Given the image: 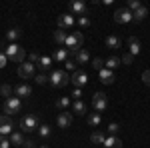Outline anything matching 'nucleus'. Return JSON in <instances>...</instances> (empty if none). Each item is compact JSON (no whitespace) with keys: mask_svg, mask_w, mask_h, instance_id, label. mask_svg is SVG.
Masks as SVG:
<instances>
[{"mask_svg":"<svg viewBox=\"0 0 150 148\" xmlns=\"http://www.w3.org/2000/svg\"><path fill=\"white\" fill-rule=\"evenodd\" d=\"M4 54H6V58H8V60L16 62V64H22V62H24V56H26L24 48H20L16 42H14V44H6V48H4Z\"/></svg>","mask_w":150,"mask_h":148,"instance_id":"1","label":"nucleus"},{"mask_svg":"<svg viewBox=\"0 0 150 148\" xmlns=\"http://www.w3.org/2000/svg\"><path fill=\"white\" fill-rule=\"evenodd\" d=\"M48 82L54 86V88H64L66 84L70 82V74L66 72V70H52L50 72V78H48Z\"/></svg>","mask_w":150,"mask_h":148,"instance_id":"2","label":"nucleus"},{"mask_svg":"<svg viewBox=\"0 0 150 148\" xmlns=\"http://www.w3.org/2000/svg\"><path fill=\"white\" fill-rule=\"evenodd\" d=\"M82 42H84V36H82V32H70L68 38H66V42H64V46H66V50L68 52H78L80 50Z\"/></svg>","mask_w":150,"mask_h":148,"instance_id":"3","label":"nucleus"},{"mask_svg":"<svg viewBox=\"0 0 150 148\" xmlns=\"http://www.w3.org/2000/svg\"><path fill=\"white\" fill-rule=\"evenodd\" d=\"M20 110H22V102H20V98L10 96V98L4 100V116H14V114L20 112Z\"/></svg>","mask_w":150,"mask_h":148,"instance_id":"4","label":"nucleus"},{"mask_svg":"<svg viewBox=\"0 0 150 148\" xmlns=\"http://www.w3.org/2000/svg\"><path fill=\"white\" fill-rule=\"evenodd\" d=\"M38 126H40V118H38L36 114H26V116L22 118V122H20L22 132H32V130H38Z\"/></svg>","mask_w":150,"mask_h":148,"instance_id":"5","label":"nucleus"},{"mask_svg":"<svg viewBox=\"0 0 150 148\" xmlns=\"http://www.w3.org/2000/svg\"><path fill=\"white\" fill-rule=\"evenodd\" d=\"M70 82H72L76 88H82V86H86V82H88V74H86L82 68H76L72 74H70Z\"/></svg>","mask_w":150,"mask_h":148,"instance_id":"6","label":"nucleus"},{"mask_svg":"<svg viewBox=\"0 0 150 148\" xmlns=\"http://www.w3.org/2000/svg\"><path fill=\"white\" fill-rule=\"evenodd\" d=\"M92 106H94V110H96L98 114L106 110V106H108V98H106V94H104V92H94Z\"/></svg>","mask_w":150,"mask_h":148,"instance_id":"7","label":"nucleus"},{"mask_svg":"<svg viewBox=\"0 0 150 148\" xmlns=\"http://www.w3.org/2000/svg\"><path fill=\"white\" fill-rule=\"evenodd\" d=\"M132 20H134V16H132V12L128 10L126 6L118 8L114 12V22H118V24H128V22H132Z\"/></svg>","mask_w":150,"mask_h":148,"instance_id":"8","label":"nucleus"},{"mask_svg":"<svg viewBox=\"0 0 150 148\" xmlns=\"http://www.w3.org/2000/svg\"><path fill=\"white\" fill-rule=\"evenodd\" d=\"M18 76L20 78H32L36 72V64H32V62H22V64H18Z\"/></svg>","mask_w":150,"mask_h":148,"instance_id":"9","label":"nucleus"},{"mask_svg":"<svg viewBox=\"0 0 150 148\" xmlns=\"http://www.w3.org/2000/svg\"><path fill=\"white\" fill-rule=\"evenodd\" d=\"M14 132V122L10 116H0V136H10Z\"/></svg>","mask_w":150,"mask_h":148,"instance_id":"10","label":"nucleus"},{"mask_svg":"<svg viewBox=\"0 0 150 148\" xmlns=\"http://www.w3.org/2000/svg\"><path fill=\"white\" fill-rule=\"evenodd\" d=\"M70 14L72 16H86V4L82 2V0H74V2H70Z\"/></svg>","mask_w":150,"mask_h":148,"instance_id":"11","label":"nucleus"},{"mask_svg":"<svg viewBox=\"0 0 150 148\" xmlns=\"http://www.w3.org/2000/svg\"><path fill=\"white\" fill-rule=\"evenodd\" d=\"M56 22H58V28H60V30H66V28H70V26H74L76 18H74V16L68 12V14H60Z\"/></svg>","mask_w":150,"mask_h":148,"instance_id":"12","label":"nucleus"},{"mask_svg":"<svg viewBox=\"0 0 150 148\" xmlns=\"http://www.w3.org/2000/svg\"><path fill=\"white\" fill-rule=\"evenodd\" d=\"M14 94H16V98H30L32 96V88L26 82H22V84H16L14 86Z\"/></svg>","mask_w":150,"mask_h":148,"instance_id":"13","label":"nucleus"},{"mask_svg":"<svg viewBox=\"0 0 150 148\" xmlns=\"http://www.w3.org/2000/svg\"><path fill=\"white\" fill-rule=\"evenodd\" d=\"M98 80H100L102 84H112L116 78H114V72H112V70L102 68V70H98Z\"/></svg>","mask_w":150,"mask_h":148,"instance_id":"14","label":"nucleus"},{"mask_svg":"<svg viewBox=\"0 0 150 148\" xmlns=\"http://www.w3.org/2000/svg\"><path fill=\"white\" fill-rule=\"evenodd\" d=\"M140 40L136 38V36H132V38H128V54H132V56H136V54H140Z\"/></svg>","mask_w":150,"mask_h":148,"instance_id":"15","label":"nucleus"},{"mask_svg":"<svg viewBox=\"0 0 150 148\" xmlns=\"http://www.w3.org/2000/svg\"><path fill=\"white\" fill-rule=\"evenodd\" d=\"M56 124L60 126V128H68L70 124H72V114L70 112H60L56 118Z\"/></svg>","mask_w":150,"mask_h":148,"instance_id":"16","label":"nucleus"},{"mask_svg":"<svg viewBox=\"0 0 150 148\" xmlns=\"http://www.w3.org/2000/svg\"><path fill=\"white\" fill-rule=\"evenodd\" d=\"M68 56H70V52L62 46V48H56L54 50V54H52V60H56V62H66L68 60Z\"/></svg>","mask_w":150,"mask_h":148,"instance_id":"17","label":"nucleus"},{"mask_svg":"<svg viewBox=\"0 0 150 148\" xmlns=\"http://www.w3.org/2000/svg\"><path fill=\"white\" fill-rule=\"evenodd\" d=\"M90 60V54H88V50H84V48H80L76 54H74V62L76 64H86Z\"/></svg>","mask_w":150,"mask_h":148,"instance_id":"18","label":"nucleus"},{"mask_svg":"<svg viewBox=\"0 0 150 148\" xmlns=\"http://www.w3.org/2000/svg\"><path fill=\"white\" fill-rule=\"evenodd\" d=\"M52 66V56H44V54H40V60H38V68L42 70V72H48Z\"/></svg>","mask_w":150,"mask_h":148,"instance_id":"19","label":"nucleus"},{"mask_svg":"<svg viewBox=\"0 0 150 148\" xmlns=\"http://www.w3.org/2000/svg\"><path fill=\"white\" fill-rule=\"evenodd\" d=\"M120 44H122V40H120L118 36H108V38H106V48H110V50L120 48Z\"/></svg>","mask_w":150,"mask_h":148,"instance_id":"20","label":"nucleus"},{"mask_svg":"<svg viewBox=\"0 0 150 148\" xmlns=\"http://www.w3.org/2000/svg\"><path fill=\"white\" fill-rule=\"evenodd\" d=\"M104 148H122V142H120V138L110 136L104 140Z\"/></svg>","mask_w":150,"mask_h":148,"instance_id":"21","label":"nucleus"},{"mask_svg":"<svg viewBox=\"0 0 150 148\" xmlns=\"http://www.w3.org/2000/svg\"><path fill=\"white\" fill-rule=\"evenodd\" d=\"M132 16H134V20H136V22H142V20L148 16V8H146V6H140L136 12H132Z\"/></svg>","mask_w":150,"mask_h":148,"instance_id":"22","label":"nucleus"},{"mask_svg":"<svg viewBox=\"0 0 150 148\" xmlns=\"http://www.w3.org/2000/svg\"><path fill=\"white\" fill-rule=\"evenodd\" d=\"M120 66V58L118 56H110L108 60H104V68H108V70H114Z\"/></svg>","mask_w":150,"mask_h":148,"instance_id":"23","label":"nucleus"},{"mask_svg":"<svg viewBox=\"0 0 150 148\" xmlns=\"http://www.w3.org/2000/svg\"><path fill=\"white\" fill-rule=\"evenodd\" d=\"M20 34H22V32H20L18 28H10V30H6V38H4V40H10L12 44H14V42L20 38Z\"/></svg>","mask_w":150,"mask_h":148,"instance_id":"24","label":"nucleus"},{"mask_svg":"<svg viewBox=\"0 0 150 148\" xmlns=\"http://www.w3.org/2000/svg\"><path fill=\"white\" fill-rule=\"evenodd\" d=\"M86 122L90 126H98L100 122H102V114H98V112H90L88 114V118H86Z\"/></svg>","mask_w":150,"mask_h":148,"instance_id":"25","label":"nucleus"},{"mask_svg":"<svg viewBox=\"0 0 150 148\" xmlns=\"http://www.w3.org/2000/svg\"><path fill=\"white\" fill-rule=\"evenodd\" d=\"M10 144H14V146H22L24 144V134L22 132H12L10 134Z\"/></svg>","mask_w":150,"mask_h":148,"instance_id":"26","label":"nucleus"},{"mask_svg":"<svg viewBox=\"0 0 150 148\" xmlns=\"http://www.w3.org/2000/svg\"><path fill=\"white\" fill-rule=\"evenodd\" d=\"M72 112L74 114H86V104L82 100H74L72 102Z\"/></svg>","mask_w":150,"mask_h":148,"instance_id":"27","label":"nucleus"},{"mask_svg":"<svg viewBox=\"0 0 150 148\" xmlns=\"http://www.w3.org/2000/svg\"><path fill=\"white\" fill-rule=\"evenodd\" d=\"M66 38H68V34H66L64 30H60V28H58L56 32H54V42H56V44L64 46V42H66Z\"/></svg>","mask_w":150,"mask_h":148,"instance_id":"28","label":"nucleus"},{"mask_svg":"<svg viewBox=\"0 0 150 148\" xmlns=\"http://www.w3.org/2000/svg\"><path fill=\"white\" fill-rule=\"evenodd\" d=\"M70 106V96H60L56 100V108H60V110H66Z\"/></svg>","mask_w":150,"mask_h":148,"instance_id":"29","label":"nucleus"},{"mask_svg":"<svg viewBox=\"0 0 150 148\" xmlns=\"http://www.w3.org/2000/svg\"><path fill=\"white\" fill-rule=\"evenodd\" d=\"M90 140H92L94 144H104L106 136H104L102 132H92V134H90Z\"/></svg>","mask_w":150,"mask_h":148,"instance_id":"30","label":"nucleus"},{"mask_svg":"<svg viewBox=\"0 0 150 148\" xmlns=\"http://www.w3.org/2000/svg\"><path fill=\"white\" fill-rule=\"evenodd\" d=\"M36 132L40 134V138H48V136H50V132H52V130H50V126H46V124H40V126H38V130H36Z\"/></svg>","mask_w":150,"mask_h":148,"instance_id":"31","label":"nucleus"},{"mask_svg":"<svg viewBox=\"0 0 150 148\" xmlns=\"http://www.w3.org/2000/svg\"><path fill=\"white\" fill-rule=\"evenodd\" d=\"M140 6H142V4H140L138 0H128V4H126V8H128L130 12H136Z\"/></svg>","mask_w":150,"mask_h":148,"instance_id":"32","label":"nucleus"},{"mask_svg":"<svg viewBox=\"0 0 150 148\" xmlns=\"http://www.w3.org/2000/svg\"><path fill=\"white\" fill-rule=\"evenodd\" d=\"M76 22H78V26H80V28H88V26H90V18H88V16H80V18H78V20H76Z\"/></svg>","mask_w":150,"mask_h":148,"instance_id":"33","label":"nucleus"},{"mask_svg":"<svg viewBox=\"0 0 150 148\" xmlns=\"http://www.w3.org/2000/svg\"><path fill=\"white\" fill-rule=\"evenodd\" d=\"M92 68L96 70V72L102 70L104 68V60H102V58H94V60H92Z\"/></svg>","mask_w":150,"mask_h":148,"instance_id":"34","label":"nucleus"},{"mask_svg":"<svg viewBox=\"0 0 150 148\" xmlns=\"http://www.w3.org/2000/svg\"><path fill=\"white\" fill-rule=\"evenodd\" d=\"M132 62H134V56H132V54H128V52H126L122 58H120V64H126V66H130Z\"/></svg>","mask_w":150,"mask_h":148,"instance_id":"35","label":"nucleus"},{"mask_svg":"<svg viewBox=\"0 0 150 148\" xmlns=\"http://www.w3.org/2000/svg\"><path fill=\"white\" fill-rule=\"evenodd\" d=\"M36 84H40V86H44V84H48V76L46 74H44V72H42V74H38V76H36Z\"/></svg>","mask_w":150,"mask_h":148,"instance_id":"36","label":"nucleus"},{"mask_svg":"<svg viewBox=\"0 0 150 148\" xmlns=\"http://www.w3.org/2000/svg\"><path fill=\"white\" fill-rule=\"evenodd\" d=\"M118 130H120V124H116V122H110V126H108V132H110V136H116V134H118Z\"/></svg>","mask_w":150,"mask_h":148,"instance_id":"37","label":"nucleus"},{"mask_svg":"<svg viewBox=\"0 0 150 148\" xmlns=\"http://www.w3.org/2000/svg\"><path fill=\"white\" fill-rule=\"evenodd\" d=\"M10 92H12V88L8 86V84H2V86H0V94H2V96L10 98Z\"/></svg>","mask_w":150,"mask_h":148,"instance_id":"38","label":"nucleus"},{"mask_svg":"<svg viewBox=\"0 0 150 148\" xmlns=\"http://www.w3.org/2000/svg\"><path fill=\"white\" fill-rule=\"evenodd\" d=\"M0 148H10V138L8 136H0Z\"/></svg>","mask_w":150,"mask_h":148,"instance_id":"39","label":"nucleus"},{"mask_svg":"<svg viewBox=\"0 0 150 148\" xmlns=\"http://www.w3.org/2000/svg\"><path fill=\"white\" fill-rule=\"evenodd\" d=\"M64 66H66V70H72V72H74V70H76V66H78V64H76V62H74V60H66V62H64Z\"/></svg>","mask_w":150,"mask_h":148,"instance_id":"40","label":"nucleus"},{"mask_svg":"<svg viewBox=\"0 0 150 148\" xmlns=\"http://www.w3.org/2000/svg\"><path fill=\"white\" fill-rule=\"evenodd\" d=\"M74 100H82V88H74L72 90V94H70Z\"/></svg>","mask_w":150,"mask_h":148,"instance_id":"41","label":"nucleus"},{"mask_svg":"<svg viewBox=\"0 0 150 148\" xmlns=\"http://www.w3.org/2000/svg\"><path fill=\"white\" fill-rule=\"evenodd\" d=\"M24 148H36L38 144H36L34 140H28V138H24V144H22Z\"/></svg>","mask_w":150,"mask_h":148,"instance_id":"42","label":"nucleus"},{"mask_svg":"<svg viewBox=\"0 0 150 148\" xmlns=\"http://www.w3.org/2000/svg\"><path fill=\"white\" fill-rule=\"evenodd\" d=\"M30 62H32V64H38V60H40V54H38V52H32V54H30Z\"/></svg>","mask_w":150,"mask_h":148,"instance_id":"43","label":"nucleus"},{"mask_svg":"<svg viewBox=\"0 0 150 148\" xmlns=\"http://www.w3.org/2000/svg\"><path fill=\"white\" fill-rule=\"evenodd\" d=\"M142 80H144V84L150 86V70H144V74H142Z\"/></svg>","mask_w":150,"mask_h":148,"instance_id":"44","label":"nucleus"},{"mask_svg":"<svg viewBox=\"0 0 150 148\" xmlns=\"http://www.w3.org/2000/svg\"><path fill=\"white\" fill-rule=\"evenodd\" d=\"M6 62H8L6 54H4V52H0V68H4V66H6Z\"/></svg>","mask_w":150,"mask_h":148,"instance_id":"45","label":"nucleus"},{"mask_svg":"<svg viewBox=\"0 0 150 148\" xmlns=\"http://www.w3.org/2000/svg\"><path fill=\"white\" fill-rule=\"evenodd\" d=\"M38 148H50L48 144H38Z\"/></svg>","mask_w":150,"mask_h":148,"instance_id":"46","label":"nucleus"}]
</instances>
